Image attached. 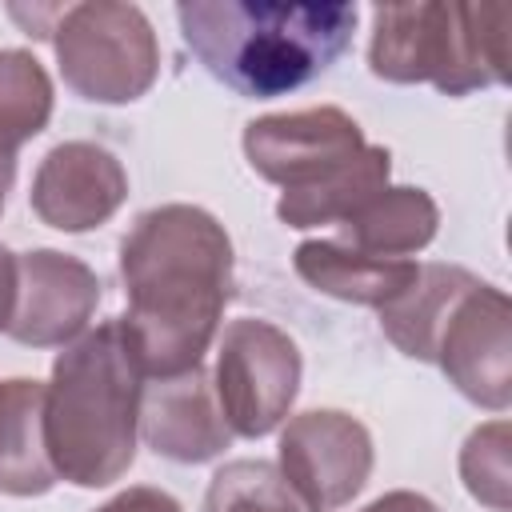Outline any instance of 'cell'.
I'll use <instances>...</instances> for the list:
<instances>
[{
  "instance_id": "1",
  "label": "cell",
  "mask_w": 512,
  "mask_h": 512,
  "mask_svg": "<svg viewBox=\"0 0 512 512\" xmlns=\"http://www.w3.org/2000/svg\"><path fill=\"white\" fill-rule=\"evenodd\" d=\"M128 312L116 316L136 368L168 380L200 368L232 300V240L196 204L144 212L120 244Z\"/></svg>"
},
{
  "instance_id": "2",
  "label": "cell",
  "mask_w": 512,
  "mask_h": 512,
  "mask_svg": "<svg viewBox=\"0 0 512 512\" xmlns=\"http://www.w3.org/2000/svg\"><path fill=\"white\" fill-rule=\"evenodd\" d=\"M180 36L192 56L232 92L272 100L312 84L352 44L356 4L284 0H184Z\"/></svg>"
},
{
  "instance_id": "3",
  "label": "cell",
  "mask_w": 512,
  "mask_h": 512,
  "mask_svg": "<svg viewBox=\"0 0 512 512\" xmlns=\"http://www.w3.org/2000/svg\"><path fill=\"white\" fill-rule=\"evenodd\" d=\"M144 372L120 320H104L72 340L44 384V448L56 480L108 488L136 460Z\"/></svg>"
},
{
  "instance_id": "4",
  "label": "cell",
  "mask_w": 512,
  "mask_h": 512,
  "mask_svg": "<svg viewBox=\"0 0 512 512\" xmlns=\"http://www.w3.org/2000/svg\"><path fill=\"white\" fill-rule=\"evenodd\" d=\"M244 156L256 176L280 184L276 216L288 228L344 224L388 188L392 152L368 144L360 124L332 104L272 112L244 128Z\"/></svg>"
},
{
  "instance_id": "5",
  "label": "cell",
  "mask_w": 512,
  "mask_h": 512,
  "mask_svg": "<svg viewBox=\"0 0 512 512\" xmlns=\"http://www.w3.org/2000/svg\"><path fill=\"white\" fill-rule=\"evenodd\" d=\"M508 4H376L368 68L388 84H432L444 96L508 84Z\"/></svg>"
},
{
  "instance_id": "6",
  "label": "cell",
  "mask_w": 512,
  "mask_h": 512,
  "mask_svg": "<svg viewBox=\"0 0 512 512\" xmlns=\"http://www.w3.org/2000/svg\"><path fill=\"white\" fill-rule=\"evenodd\" d=\"M28 36L52 40L64 84L92 104H132L160 76V44L136 4L84 0L52 8H8Z\"/></svg>"
},
{
  "instance_id": "7",
  "label": "cell",
  "mask_w": 512,
  "mask_h": 512,
  "mask_svg": "<svg viewBox=\"0 0 512 512\" xmlns=\"http://www.w3.org/2000/svg\"><path fill=\"white\" fill-rule=\"evenodd\" d=\"M300 348L272 320H232L220 332L212 392L228 432L260 440L276 432L300 392Z\"/></svg>"
},
{
  "instance_id": "8",
  "label": "cell",
  "mask_w": 512,
  "mask_h": 512,
  "mask_svg": "<svg viewBox=\"0 0 512 512\" xmlns=\"http://www.w3.org/2000/svg\"><path fill=\"white\" fill-rule=\"evenodd\" d=\"M368 428L336 408H312L288 420L280 432V480L296 496L300 512H336L372 476Z\"/></svg>"
},
{
  "instance_id": "9",
  "label": "cell",
  "mask_w": 512,
  "mask_h": 512,
  "mask_svg": "<svg viewBox=\"0 0 512 512\" xmlns=\"http://www.w3.org/2000/svg\"><path fill=\"white\" fill-rule=\"evenodd\" d=\"M432 364L464 400L488 412L512 404V304L496 284L476 280L456 300L440 328Z\"/></svg>"
},
{
  "instance_id": "10",
  "label": "cell",
  "mask_w": 512,
  "mask_h": 512,
  "mask_svg": "<svg viewBox=\"0 0 512 512\" xmlns=\"http://www.w3.org/2000/svg\"><path fill=\"white\" fill-rule=\"evenodd\" d=\"M100 304V276L56 248L16 256V308L8 336L24 348H68Z\"/></svg>"
},
{
  "instance_id": "11",
  "label": "cell",
  "mask_w": 512,
  "mask_h": 512,
  "mask_svg": "<svg viewBox=\"0 0 512 512\" xmlns=\"http://www.w3.org/2000/svg\"><path fill=\"white\" fill-rule=\"evenodd\" d=\"M124 200H128L124 164L92 140L56 144L40 160L28 192L32 212L56 232H92L108 224Z\"/></svg>"
},
{
  "instance_id": "12",
  "label": "cell",
  "mask_w": 512,
  "mask_h": 512,
  "mask_svg": "<svg viewBox=\"0 0 512 512\" xmlns=\"http://www.w3.org/2000/svg\"><path fill=\"white\" fill-rule=\"evenodd\" d=\"M140 436L156 456L176 464H204L216 460L232 432L220 416L212 380L204 368L152 380L140 392Z\"/></svg>"
},
{
  "instance_id": "13",
  "label": "cell",
  "mask_w": 512,
  "mask_h": 512,
  "mask_svg": "<svg viewBox=\"0 0 512 512\" xmlns=\"http://www.w3.org/2000/svg\"><path fill=\"white\" fill-rule=\"evenodd\" d=\"M296 276L312 284L316 292L344 300V304H364V308H384L396 300L412 280H416V260H388V256H368L356 252L340 240H304L292 256Z\"/></svg>"
},
{
  "instance_id": "14",
  "label": "cell",
  "mask_w": 512,
  "mask_h": 512,
  "mask_svg": "<svg viewBox=\"0 0 512 512\" xmlns=\"http://www.w3.org/2000/svg\"><path fill=\"white\" fill-rule=\"evenodd\" d=\"M56 468L44 448V384L28 376L0 380V492L44 496Z\"/></svg>"
},
{
  "instance_id": "15",
  "label": "cell",
  "mask_w": 512,
  "mask_h": 512,
  "mask_svg": "<svg viewBox=\"0 0 512 512\" xmlns=\"http://www.w3.org/2000/svg\"><path fill=\"white\" fill-rule=\"evenodd\" d=\"M340 244L368 252V256H388V260H408L412 252L428 248L436 228H440V208L424 188L412 184H388L380 188L368 204H360L344 224Z\"/></svg>"
},
{
  "instance_id": "16",
  "label": "cell",
  "mask_w": 512,
  "mask_h": 512,
  "mask_svg": "<svg viewBox=\"0 0 512 512\" xmlns=\"http://www.w3.org/2000/svg\"><path fill=\"white\" fill-rule=\"evenodd\" d=\"M476 284V276L468 268L456 264H420L416 280L380 308V328L384 336L412 360L432 364L440 328L448 320V312L456 308V300Z\"/></svg>"
},
{
  "instance_id": "17",
  "label": "cell",
  "mask_w": 512,
  "mask_h": 512,
  "mask_svg": "<svg viewBox=\"0 0 512 512\" xmlns=\"http://www.w3.org/2000/svg\"><path fill=\"white\" fill-rule=\"evenodd\" d=\"M52 120V80L24 48H0V156L16 160L20 144Z\"/></svg>"
},
{
  "instance_id": "18",
  "label": "cell",
  "mask_w": 512,
  "mask_h": 512,
  "mask_svg": "<svg viewBox=\"0 0 512 512\" xmlns=\"http://www.w3.org/2000/svg\"><path fill=\"white\" fill-rule=\"evenodd\" d=\"M200 512H300L296 496L268 460H232L216 468Z\"/></svg>"
},
{
  "instance_id": "19",
  "label": "cell",
  "mask_w": 512,
  "mask_h": 512,
  "mask_svg": "<svg viewBox=\"0 0 512 512\" xmlns=\"http://www.w3.org/2000/svg\"><path fill=\"white\" fill-rule=\"evenodd\" d=\"M460 476H464V488L480 504H488L492 512H508V476L512 472H508V424L504 420H492L464 440Z\"/></svg>"
},
{
  "instance_id": "20",
  "label": "cell",
  "mask_w": 512,
  "mask_h": 512,
  "mask_svg": "<svg viewBox=\"0 0 512 512\" xmlns=\"http://www.w3.org/2000/svg\"><path fill=\"white\" fill-rule=\"evenodd\" d=\"M96 512H180V504L160 488L136 484V488H124L120 496H112L108 504H100Z\"/></svg>"
},
{
  "instance_id": "21",
  "label": "cell",
  "mask_w": 512,
  "mask_h": 512,
  "mask_svg": "<svg viewBox=\"0 0 512 512\" xmlns=\"http://www.w3.org/2000/svg\"><path fill=\"white\" fill-rule=\"evenodd\" d=\"M360 512H440V508H436L428 496L400 488V492H384L380 500H372V504H368V508H360Z\"/></svg>"
},
{
  "instance_id": "22",
  "label": "cell",
  "mask_w": 512,
  "mask_h": 512,
  "mask_svg": "<svg viewBox=\"0 0 512 512\" xmlns=\"http://www.w3.org/2000/svg\"><path fill=\"white\" fill-rule=\"evenodd\" d=\"M12 308H16V256L0 244V332H8Z\"/></svg>"
},
{
  "instance_id": "23",
  "label": "cell",
  "mask_w": 512,
  "mask_h": 512,
  "mask_svg": "<svg viewBox=\"0 0 512 512\" xmlns=\"http://www.w3.org/2000/svg\"><path fill=\"white\" fill-rule=\"evenodd\" d=\"M12 180H16V160H8V156H0V208H4V196H8V188H12Z\"/></svg>"
}]
</instances>
